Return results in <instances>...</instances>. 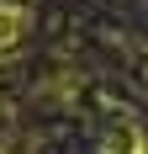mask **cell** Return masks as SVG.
<instances>
[{"mask_svg":"<svg viewBox=\"0 0 148 154\" xmlns=\"http://www.w3.org/2000/svg\"><path fill=\"white\" fill-rule=\"evenodd\" d=\"M21 27H27V11L21 5H0V37H16Z\"/></svg>","mask_w":148,"mask_h":154,"instance_id":"cell-1","label":"cell"}]
</instances>
